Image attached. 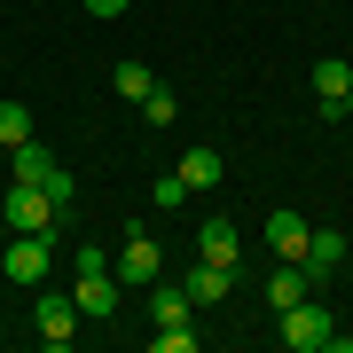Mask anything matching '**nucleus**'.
Returning <instances> with one entry per match:
<instances>
[{"instance_id":"obj_1","label":"nucleus","mask_w":353,"mask_h":353,"mask_svg":"<svg viewBox=\"0 0 353 353\" xmlns=\"http://www.w3.org/2000/svg\"><path fill=\"white\" fill-rule=\"evenodd\" d=\"M0 212H8V236H55V196L39 181H8Z\"/></svg>"},{"instance_id":"obj_2","label":"nucleus","mask_w":353,"mask_h":353,"mask_svg":"<svg viewBox=\"0 0 353 353\" xmlns=\"http://www.w3.org/2000/svg\"><path fill=\"white\" fill-rule=\"evenodd\" d=\"M48 267H55V236H8V252H0L8 283H48Z\"/></svg>"},{"instance_id":"obj_3","label":"nucleus","mask_w":353,"mask_h":353,"mask_svg":"<svg viewBox=\"0 0 353 353\" xmlns=\"http://www.w3.org/2000/svg\"><path fill=\"white\" fill-rule=\"evenodd\" d=\"M330 330H338V322L322 314V299L283 306V345H290V353H322V345H330Z\"/></svg>"},{"instance_id":"obj_4","label":"nucleus","mask_w":353,"mask_h":353,"mask_svg":"<svg viewBox=\"0 0 353 353\" xmlns=\"http://www.w3.org/2000/svg\"><path fill=\"white\" fill-rule=\"evenodd\" d=\"M79 322H87V314H79V299H55V290H39V306H32L39 345H55V353H63V345L79 338Z\"/></svg>"},{"instance_id":"obj_5","label":"nucleus","mask_w":353,"mask_h":353,"mask_svg":"<svg viewBox=\"0 0 353 353\" xmlns=\"http://www.w3.org/2000/svg\"><path fill=\"white\" fill-rule=\"evenodd\" d=\"M71 299H79V314H94V322H110L118 314V275H110V267H71Z\"/></svg>"},{"instance_id":"obj_6","label":"nucleus","mask_w":353,"mask_h":353,"mask_svg":"<svg viewBox=\"0 0 353 353\" xmlns=\"http://www.w3.org/2000/svg\"><path fill=\"white\" fill-rule=\"evenodd\" d=\"M299 267H306V283L322 290V283L345 267V236H338V228H306V252H299Z\"/></svg>"},{"instance_id":"obj_7","label":"nucleus","mask_w":353,"mask_h":353,"mask_svg":"<svg viewBox=\"0 0 353 353\" xmlns=\"http://www.w3.org/2000/svg\"><path fill=\"white\" fill-rule=\"evenodd\" d=\"M196 252L212 259V267H236V259H243V228L228 220V212H212V220L196 228Z\"/></svg>"},{"instance_id":"obj_8","label":"nucleus","mask_w":353,"mask_h":353,"mask_svg":"<svg viewBox=\"0 0 353 353\" xmlns=\"http://www.w3.org/2000/svg\"><path fill=\"white\" fill-rule=\"evenodd\" d=\"M220 173H228V157L212 141H189V150H181V189H220Z\"/></svg>"},{"instance_id":"obj_9","label":"nucleus","mask_w":353,"mask_h":353,"mask_svg":"<svg viewBox=\"0 0 353 353\" xmlns=\"http://www.w3.org/2000/svg\"><path fill=\"white\" fill-rule=\"evenodd\" d=\"M306 228H314V220L290 212V204H283V212H267V252H275V259H299V252H306Z\"/></svg>"},{"instance_id":"obj_10","label":"nucleus","mask_w":353,"mask_h":353,"mask_svg":"<svg viewBox=\"0 0 353 353\" xmlns=\"http://www.w3.org/2000/svg\"><path fill=\"white\" fill-rule=\"evenodd\" d=\"M181 290H189V306H220L228 290H236V267H212V259H196Z\"/></svg>"},{"instance_id":"obj_11","label":"nucleus","mask_w":353,"mask_h":353,"mask_svg":"<svg viewBox=\"0 0 353 353\" xmlns=\"http://www.w3.org/2000/svg\"><path fill=\"white\" fill-rule=\"evenodd\" d=\"M157 267H165V252H157V243H150V236H126V259H118L110 275H126L134 290H150V283H157Z\"/></svg>"},{"instance_id":"obj_12","label":"nucleus","mask_w":353,"mask_h":353,"mask_svg":"<svg viewBox=\"0 0 353 353\" xmlns=\"http://www.w3.org/2000/svg\"><path fill=\"white\" fill-rule=\"evenodd\" d=\"M345 87H353V63H345V55H322V63H314V94H322V118H338Z\"/></svg>"},{"instance_id":"obj_13","label":"nucleus","mask_w":353,"mask_h":353,"mask_svg":"<svg viewBox=\"0 0 353 353\" xmlns=\"http://www.w3.org/2000/svg\"><path fill=\"white\" fill-rule=\"evenodd\" d=\"M299 299H314V283H306V267H299V259H283L275 275H267V306L283 314V306H299Z\"/></svg>"},{"instance_id":"obj_14","label":"nucleus","mask_w":353,"mask_h":353,"mask_svg":"<svg viewBox=\"0 0 353 353\" xmlns=\"http://www.w3.org/2000/svg\"><path fill=\"white\" fill-rule=\"evenodd\" d=\"M196 306H189V290L181 283H150V322H189Z\"/></svg>"},{"instance_id":"obj_15","label":"nucleus","mask_w":353,"mask_h":353,"mask_svg":"<svg viewBox=\"0 0 353 353\" xmlns=\"http://www.w3.org/2000/svg\"><path fill=\"white\" fill-rule=\"evenodd\" d=\"M16 157V181H48L55 173V150H48V141H24V150H8Z\"/></svg>"},{"instance_id":"obj_16","label":"nucleus","mask_w":353,"mask_h":353,"mask_svg":"<svg viewBox=\"0 0 353 353\" xmlns=\"http://www.w3.org/2000/svg\"><path fill=\"white\" fill-rule=\"evenodd\" d=\"M32 141V110L24 102H0V150H24Z\"/></svg>"},{"instance_id":"obj_17","label":"nucleus","mask_w":353,"mask_h":353,"mask_svg":"<svg viewBox=\"0 0 353 353\" xmlns=\"http://www.w3.org/2000/svg\"><path fill=\"white\" fill-rule=\"evenodd\" d=\"M110 87H118V94H126V102H141V94H150V87H157V79H150V63H134V55H126V63H118V71H110Z\"/></svg>"},{"instance_id":"obj_18","label":"nucleus","mask_w":353,"mask_h":353,"mask_svg":"<svg viewBox=\"0 0 353 353\" xmlns=\"http://www.w3.org/2000/svg\"><path fill=\"white\" fill-rule=\"evenodd\" d=\"M134 110H141V118H150V126H173V118H181V102H173V94H165V87H150V94H141V102H134Z\"/></svg>"},{"instance_id":"obj_19","label":"nucleus","mask_w":353,"mask_h":353,"mask_svg":"<svg viewBox=\"0 0 353 353\" xmlns=\"http://www.w3.org/2000/svg\"><path fill=\"white\" fill-rule=\"evenodd\" d=\"M150 345H157V353H196V330H189V322H157Z\"/></svg>"},{"instance_id":"obj_20","label":"nucleus","mask_w":353,"mask_h":353,"mask_svg":"<svg viewBox=\"0 0 353 353\" xmlns=\"http://www.w3.org/2000/svg\"><path fill=\"white\" fill-rule=\"evenodd\" d=\"M150 204H165V212H181V204H189V189H181V173H165L157 189H150Z\"/></svg>"},{"instance_id":"obj_21","label":"nucleus","mask_w":353,"mask_h":353,"mask_svg":"<svg viewBox=\"0 0 353 353\" xmlns=\"http://www.w3.org/2000/svg\"><path fill=\"white\" fill-rule=\"evenodd\" d=\"M134 0H87V16H126Z\"/></svg>"},{"instance_id":"obj_22","label":"nucleus","mask_w":353,"mask_h":353,"mask_svg":"<svg viewBox=\"0 0 353 353\" xmlns=\"http://www.w3.org/2000/svg\"><path fill=\"white\" fill-rule=\"evenodd\" d=\"M0 236H8V212H0Z\"/></svg>"}]
</instances>
